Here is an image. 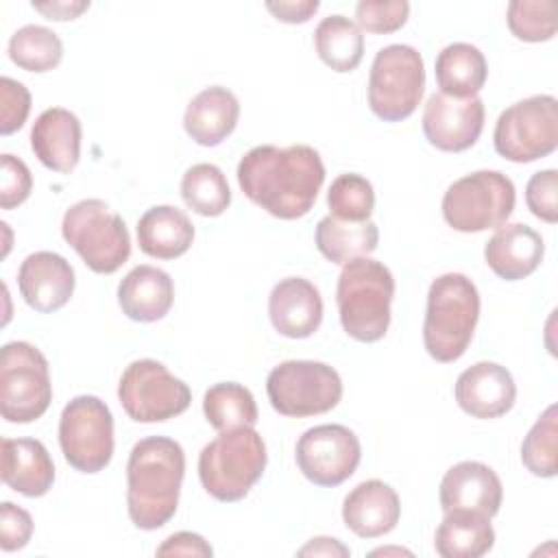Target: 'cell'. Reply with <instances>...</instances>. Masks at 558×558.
<instances>
[{
	"instance_id": "18",
	"label": "cell",
	"mask_w": 558,
	"mask_h": 558,
	"mask_svg": "<svg viewBox=\"0 0 558 558\" xmlns=\"http://www.w3.org/2000/svg\"><path fill=\"white\" fill-rule=\"evenodd\" d=\"M456 401L475 418H497L512 410L517 386L510 371L497 362H477L460 373Z\"/></svg>"
},
{
	"instance_id": "13",
	"label": "cell",
	"mask_w": 558,
	"mask_h": 558,
	"mask_svg": "<svg viewBox=\"0 0 558 558\" xmlns=\"http://www.w3.org/2000/svg\"><path fill=\"white\" fill-rule=\"evenodd\" d=\"M118 399L137 423H161L183 414L192 401L187 384L161 362L144 357L126 366L118 384Z\"/></svg>"
},
{
	"instance_id": "15",
	"label": "cell",
	"mask_w": 558,
	"mask_h": 558,
	"mask_svg": "<svg viewBox=\"0 0 558 558\" xmlns=\"http://www.w3.org/2000/svg\"><path fill=\"white\" fill-rule=\"evenodd\" d=\"M484 129V102L480 96L453 98L432 94L423 109V133L427 142L445 153L471 148Z\"/></svg>"
},
{
	"instance_id": "14",
	"label": "cell",
	"mask_w": 558,
	"mask_h": 558,
	"mask_svg": "<svg viewBox=\"0 0 558 558\" xmlns=\"http://www.w3.org/2000/svg\"><path fill=\"white\" fill-rule=\"evenodd\" d=\"M299 471L316 486H338L349 480L362 458L357 436L338 423L316 425L296 442Z\"/></svg>"
},
{
	"instance_id": "19",
	"label": "cell",
	"mask_w": 558,
	"mask_h": 558,
	"mask_svg": "<svg viewBox=\"0 0 558 558\" xmlns=\"http://www.w3.org/2000/svg\"><path fill=\"white\" fill-rule=\"evenodd\" d=\"M268 316L286 338H310L323 323V299L318 288L303 277H286L270 290Z\"/></svg>"
},
{
	"instance_id": "10",
	"label": "cell",
	"mask_w": 558,
	"mask_h": 558,
	"mask_svg": "<svg viewBox=\"0 0 558 558\" xmlns=\"http://www.w3.org/2000/svg\"><path fill=\"white\" fill-rule=\"evenodd\" d=\"M266 395L270 405L283 416H316L340 403L342 379L325 362L288 360L268 373Z\"/></svg>"
},
{
	"instance_id": "28",
	"label": "cell",
	"mask_w": 558,
	"mask_h": 558,
	"mask_svg": "<svg viewBox=\"0 0 558 558\" xmlns=\"http://www.w3.org/2000/svg\"><path fill=\"white\" fill-rule=\"evenodd\" d=\"M436 83L440 94L453 98L477 96L488 76V65L484 52L466 41H456L445 46L436 57Z\"/></svg>"
},
{
	"instance_id": "20",
	"label": "cell",
	"mask_w": 558,
	"mask_h": 558,
	"mask_svg": "<svg viewBox=\"0 0 558 558\" xmlns=\"http://www.w3.org/2000/svg\"><path fill=\"white\" fill-rule=\"evenodd\" d=\"M399 495L381 480L360 482L342 504L344 525L362 538H377L392 532L399 523Z\"/></svg>"
},
{
	"instance_id": "39",
	"label": "cell",
	"mask_w": 558,
	"mask_h": 558,
	"mask_svg": "<svg viewBox=\"0 0 558 558\" xmlns=\"http://www.w3.org/2000/svg\"><path fill=\"white\" fill-rule=\"evenodd\" d=\"M0 133L11 135L17 129L24 126L28 111H31V92L24 87V83L2 76L0 78Z\"/></svg>"
},
{
	"instance_id": "38",
	"label": "cell",
	"mask_w": 558,
	"mask_h": 558,
	"mask_svg": "<svg viewBox=\"0 0 558 558\" xmlns=\"http://www.w3.org/2000/svg\"><path fill=\"white\" fill-rule=\"evenodd\" d=\"M525 203L527 209L554 225L558 220V172L554 168L534 172L525 185Z\"/></svg>"
},
{
	"instance_id": "35",
	"label": "cell",
	"mask_w": 558,
	"mask_h": 558,
	"mask_svg": "<svg viewBox=\"0 0 558 558\" xmlns=\"http://www.w3.org/2000/svg\"><path fill=\"white\" fill-rule=\"evenodd\" d=\"M329 216L349 222L371 220L375 207V192L368 179L355 172H347L333 179L327 192Z\"/></svg>"
},
{
	"instance_id": "36",
	"label": "cell",
	"mask_w": 558,
	"mask_h": 558,
	"mask_svg": "<svg viewBox=\"0 0 558 558\" xmlns=\"http://www.w3.org/2000/svg\"><path fill=\"white\" fill-rule=\"evenodd\" d=\"M556 11L554 0H512L508 4V28L521 41H549L558 26Z\"/></svg>"
},
{
	"instance_id": "27",
	"label": "cell",
	"mask_w": 558,
	"mask_h": 558,
	"mask_svg": "<svg viewBox=\"0 0 558 558\" xmlns=\"http://www.w3.org/2000/svg\"><path fill=\"white\" fill-rule=\"evenodd\" d=\"M495 545L490 517L475 510H449L440 521L434 547L442 558H480Z\"/></svg>"
},
{
	"instance_id": "30",
	"label": "cell",
	"mask_w": 558,
	"mask_h": 558,
	"mask_svg": "<svg viewBox=\"0 0 558 558\" xmlns=\"http://www.w3.org/2000/svg\"><path fill=\"white\" fill-rule=\"evenodd\" d=\"M314 46L320 61L333 72H351L364 57V35L357 24L344 15L320 20L314 31Z\"/></svg>"
},
{
	"instance_id": "37",
	"label": "cell",
	"mask_w": 558,
	"mask_h": 558,
	"mask_svg": "<svg viewBox=\"0 0 558 558\" xmlns=\"http://www.w3.org/2000/svg\"><path fill=\"white\" fill-rule=\"evenodd\" d=\"M410 15V4L405 0H362L355 7L357 24L368 33H395Z\"/></svg>"
},
{
	"instance_id": "1",
	"label": "cell",
	"mask_w": 558,
	"mask_h": 558,
	"mask_svg": "<svg viewBox=\"0 0 558 558\" xmlns=\"http://www.w3.org/2000/svg\"><path fill=\"white\" fill-rule=\"evenodd\" d=\"M325 181V166L307 144L251 148L238 163V183L244 196L281 220L303 218L316 203Z\"/></svg>"
},
{
	"instance_id": "22",
	"label": "cell",
	"mask_w": 558,
	"mask_h": 558,
	"mask_svg": "<svg viewBox=\"0 0 558 558\" xmlns=\"http://www.w3.org/2000/svg\"><path fill=\"white\" fill-rule=\"evenodd\" d=\"M543 255L545 242L541 233L523 222L501 225L484 246L488 268L506 281L530 277L541 266Z\"/></svg>"
},
{
	"instance_id": "40",
	"label": "cell",
	"mask_w": 558,
	"mask_h": 558,
	"mask_svg": "<svg viewBox=\"0 0 558 558\" xmlns=\"http://www.w3.org/2000/svg\"><path fill=\"white\" fill-rule=\"evenodd\" d=\"M2 177H0V205L2 209H13L17 205H22L28 196H31V190H33V177H31V170L28 166L4 153L2 159Z\"/></svg>"
},
{
	"instance_id": "33",
	"label": "cell",
	"mask_w": 558,
	"mask_h": 558,
	"mask_svg": "<svg viewBox=\"0 0 558 558\" xmlns=\"http://www.w3.org/2000/svg\"><path fill=\"white\" fill-rule=\"evenodd\" d=\"M9 59L26 72H48L61 63L63 44L50 28L26 24L11 35Z\"/></svg>"
},
{
	"instance_id": "2",
	"label": "cell",
	"mask_w": 558,
	"mask_h": 558,
	"mask_svg": "<svg viewBox=\"0 0 558 558\" xmlns=\"http://www.w3.org/2000/svg\"><path fill=\"white\" fill-rule=\"evenodd\" d=\"M185 475L183 447L168 436L133 445L126 462V510L135 527H163L177 512Z\"/></svg>"
},
{
	"instance_id": "24",
	"label": "cell",
	"mask_w": 558,
	"mask_h": 558,
	"mask_svg": "<svg viewBox=\"0 0 558 558\" xmlns=\"http://www.w3.org/2000/svg\"><path fill=\"white\" fill-rule=\"evenodd\" d=\"M240 118L235 94L222 85H211L198 92L183 116L185 133L201 146H218L225 142Z\"/></svg>"
},
{
	"instance_id": "9",
	"label": "cell",
	"mask_w": 558,
	"mask_h": 558,
	"mask_svg": "<svg viewBox=\"0 0 558 558\" xmlns=\"http://www.w3.org/2000/svg\"><path fill=\"white\" fill-rule=\"evenodd\" d=\"M52 401L48 360L31 342H7L0 353V414L9 423H33Z\"/></svg>"
},
{
	"instance_id": "34",
	"label": "cell",
	"mask_w": 558,
	"mask_h": 558,
	"mask_svg": "<svg viewBox=\"0 0 558 558\" xmlns=\"http://www.w3.org/2000/svg\"><path fill=\"white\" fill-rule=\"evenodd\" d=\"M558 408L551 403L521 442V462L536 477L558 473Z\"/></svg>"
},
{
	"instance_id": "42",
	"label": "cell",
	"mask_w": 558,
	"mask_h": 558,
	"mask_svg": "<svg viewBox=\"0 0 558 558\" xmlns=\"http://www.w3.org/2000/svg\"><path fill=\"white\" fill-rule=\"evenodd\" d=\"M157 556H211L214 549L211 545L194 532H177L172 536H168L155 551Z\"/></svg>"
},
{
	"instance_id": "45",
	"label": "cell",
	"mask_w": 558,
	"mask_h": 558,
	"mask_svg": "<svg viewBox=\"0 0 558 558\" xmlns=\"http://www.w3.org/2000/svg\"><path fill=\"white\" fill-rule=\"evenodd\" d=\"M349 547H344L338 538L318 536L312 538L305 547L299 549V556H349Z\"/></svg>"
},
{
	"instance_id": "29",
	"label": "cell",
	"mask_w": 558,
	"mask_h": 558,
	"mask_svg": "<svg viewBox=\"0 0 558 558\" xmlns=\"http://www.w3.org/2000/svg\"><path fill=\"white\" fill-rule=\"evenodd\" d=\"M314 240L325 259L344 266L357 257H368L377 248L379 229L373 220L349 222L325 216L316 225Z\"/></svg>"
},
{
	"instance_id": "44",
	"label": "cell",
	"mask_w": 558,
	"mask_h": 558,
	"mask_svg": "<svg viewBox=\"0 0 558 558\" xmlns=\"http://www.w3.org/2000/svg\"><path fill=\"white\" fill-rule=\"evenodd\" d=\"M33 9L46 15L48 20L54 22H65V20H76L83 11L89 9L87 0H48V2H33Z\"/></svg>"
},
{
	"instance_id": "11",
	"label": "cell",
	"mask_w": 558,
	"mask_h": 558,
	"mask_svg": "<svg viewBox=\"0 0 558 558\" xmlns=\"http://www.w3.org/2000/svg\"><path fill=\"white\" fill-rule=\"evenodd\" d=\"M493 142L495 150L514 163L551 155L558 146V100L536 94L510 105L497 118Z\"/></svg>"
},
{
	"instance_id": "6",
	"label": "cell",
	"mask_w": 558,
	"mask_h": 558,
	"mask_svg": "<svg viewBox=\"0 0 558 558\" xmlns=\"http://www.w3.org/2000/svg\"><path fill=\"white\" fill-rule=\"evenodd\" d=\"M61 233L85 266L98 275L116 272L131 255V238L122 216L100 198H83L65 209Z\"/></svg>"
},
{
	"instance_id": "46",
	"label": "cell",
	"mask_w": 558,
	"mask_h": 558,
	"mask_svg": "<svg viewBox=\"0 0 558 558\" xmlns=\"http://www.w3.org/2000/svg\"><path fill=\"white\" fill-rule=\"evenodd\" d=\"M386 554H405V556H412L408 549H401V547H381V549L371 551V556H386Z\"/></svg>"
},
{
	"instance_id": "25",
	"label": "cell",
	"mask_w": 558,
	"mask_h": 558,
	"mask_svg": "<svg viewBox=\"0 0 558 558\" xmlns=\"http://www.w3.org/2000/svg\"><path fill=\"white\" fill-rule=\"evenodd\" d=\"M174 301V283L161 268L142 264L126 272L118 286V303L122 312L137 323L161 320Z\"/></svg>"
},
{
	"instance_id": "8",
	"label": "cell",
	"mask_w": 558,
	"mask_h": 558,
	"mask_svg": "<svg viewBox=\"0 0 558 558\" xmlns=\"http://www.w3.org/2000/svg\"><path fill=\"white\" fill-rule=\"evenodd\" d=\"M425 89L423 57L408 44H390L381 48L368 74V107L384 122H401L410 118Z\"/></svg>"
},
{
	"instance_id": "4",
	"label": "cell",
	"mask_w": 558,
	"mask_h": 558,
	"mask_svg": "<svg viewBox=\"0 0 558 558\" xmlns=\"http://www.w3.org/2000/svg\"><path fill=\"white\" fill-rule=\"evenodd\" d=\"M395 279L388 266L357 257L342 266L336 288L342 329L357 342H377L390 327Z\"/></svg>"
},
{
	"instance_id": "31",
	"label": "cell",
	"mask_w": 558,
	"mask_h": 558,
	"mask_svg": "<svg viewBox=\"0 0 558 558\" xmlns=\"http://www.w3.org/2000/svg\"><path fill=\"white\" fill-rule=\"evenodd\" d=\"M203 412L216 432L253 427L257 423V403L253 392L235 381L214 384L203 397Z\"/></svg>"
},
{
	"instance_id": "16",
	"label": "cell",
	"mask_w": 558,
	"mask_h": 558,
	"mask_svg": "<svg viewBox=\"0 0 558 558\" xmlns=\"http://www.w3.org/2000/svg\"><path fill=\"white\" fill-rule=\"evenodd\" d=\"M20 294L28 307L41 314L61 310L74 294V268L52 251L31 253L17 270Z\"/></svg>"
},
{
	"instance_id": "17",
	"label": "cell",
	"mask_w": 558,
	"mask_h": 558,
	"mask_svg": "<svg viewBox=\"0 0 558 558\" xmlns=\"http://www.w3.org/2000/svg\"><path fill=\"white\" fill-rule=\"evenodd\" d=\"M504 486L499 475L484 462L464 460L453 464L438 490L442 512L449 510H475L486 517H495L501 508Z\"/></svg>"
},
{
	"instance_id": "3",
	"label": "cell",
	"mask_w": 558,
	"mask_h": 558,
	"mask_svg": "<svg viewBox=\"0 0 558 558\" xmlns=\"http://www.w3.org/2000/svg\"><path fill=\"white\" fill-rule=\"evenodd\" d=\"M480 318V292L462 272L436 277L427 292L423 342L427 353L442 364L464 355Z\"/></svg>"
},
{
	"instance_id": "12",
	"label": "cell",
	"mask_w": 558,
	"mask_h": 558,
	"mask_svg": "<svg viewBox=\"0 0 558 558\" xmlns=\"http://www.w3.org/2000/svg\"><path fill=\"white\" fill-rule=\"evenodd\" d=\"M59 445L68 464L81 473L102 471L113 456V416L94 395L74 397L59 418Z\"/></svg>"
},
{
	"instance_id": "26",
	"label": "cell",
	"mask_w": 558,
	"mask_h": 558,
	"mask_svg": "<svg viewBox=\"0 0 558 558\" xmlns=\"http://www.w3.org/2000/svg\"><path fill=\"white\" fill-rule=\"evenodd\" d=\"M194 242V225L185 211L172 205H155L137 220V244L142 253L157 259H174Z\"/></svg>"
},
{
	"instance_id": "32",
	"label": "cell",
	"mask_w": 558,
	"mask_h": 558,
	"mask_svg": "<svg viewBox=\"0 0 558 558\" xmlns=\"http://www.w3.org/2000/svg\"><path fill=\"white\" fill-rule=\"evenodd\" d=\"M183 203L205 218H216L231 205V190L222 170L214 163H194L181 179Z\"/></svg>"
},
{
	"instance_id": "21",
	"label": "cell",
	"mask_w": 558,
	"mask_h": 558,
	"mask_svg": "<svg viewBox=\"0 0 558 558\" xmlns=\"http://www.w3.org/2000/svg\"><path fill=\"white\" fill-rule=\"evenodd\" d=\"M81 120L72 111L50 107L33 122L31 148L48 170L72 172L81 159Z\"/></svg>"
},
{
	"instance_id": "43",
	"label": "cell",
	"mask_w": 558,
	"mask_h": 558,
	"mask_svg": "<svg viewBox=\"0 0 558 558\" xmlns=\"http://www.w3.org/2000/svg\"><path fill=\"white\" fill-rule=\"evenodd\" d=\"M320 2L318 0H268L266 9L286 24H303L307 22L316 11Z\"/></svg>"
},
{
	"instance_id": "41",
	"label": "cell",
	"mask_w": 558,
	"mask_h": 558,
	"mask_svg": "<svg viewBox=\"0 0 558 558\" xmlns=\"http://www.w3.org/2000/svg\"><path fill=\"white\" fill-rule=\"evenodd\" d=\"M33 534V519L31 514L11 504L2 501L0 506V547L2 551H17L28 545Z\"/></svg>"
},
{
	"instance_id": "23",
	"label": "cell",
	"mask_w": 558,
	"mask_h": 558,
	"mask_svg": "<svg viewBox=\"0 0 558 558\" xmlns=\"http://www.w3.org/2000/svg\"><path fill=\"white\" fill-rule=\"evenodd\" d=\"M2 482L26 497H41L52 488L54 464L41 440L4 438L2 440Z\"/></svg>"
},
{
	"instance_id": "5",
	"label": "cell",
	"mask_w": 558,
	"mask_h": 558,
	"mask_svg": "<svg viewBox=\"0 0 558 558\" xmlns=\"http://www.w3.org/2000/svg\"><path fill=\"white\" fill-rule=\"evenodd\" d=\"M266 445L253 427L220 432L198 456L203 488L218 501H240L266 469Z\"/></svg>"
},
{
	"instance_id": "7",
	"label": "cell",
	"mask_w": 558,
	"mask_h": 558,
	"mask_svg": "<svg viewBox=\"0 0 558 558\" xmlns=\"http://www.w3.org/2000/svg\"><path fill=\"white\" fill-rule=\"evenodd\" d=\"M514 183L499 170H477L453 181L442 196L445 222L460 233L499 229L514 211Z\"/></svg>"
}]
</instances>
